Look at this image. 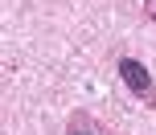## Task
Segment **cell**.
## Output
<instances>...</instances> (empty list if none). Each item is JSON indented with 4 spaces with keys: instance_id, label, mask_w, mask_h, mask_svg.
<instances>
[{
    "instance_id": "obj_1",
    "label": "cell",
    "mask_w": 156,
    "mask_h": 135,
    "mask_svg": "<svg viewBox=\"0 0 156 135\" xmlns=\"http://www.w3.org/2000/svg\"><path fill=\"white\" fill-rule=\"evenodd\" d=\"M119 78H123V86L132 90L136 98H156V86H152V74L144 70L140 62H136V57H123V62H119Z\"/></svg>"
},
{
    "instance_id": "obj_2",
    "label": "cell",
    "mask_w": 156,
    "mask_h": 135,
    "mask_svg": "<svg viewBox=\"0 0 156 135\" xmlns=\"http://www.w3.org/2000/svg\"><path fill=\"white\" fill-rule=\"evenodd\" d=\"M66 135H103V131L94 127L90 119H74V123H70V131H66Z\"/></svg>"
},
{
    "instance_id": "obj_3",
    "label": "cell",
    "mask_w": 156,
    "mask_h": 135,
    "mask_svg": "<svg viewBox=\"0 0 156 135\" xmlns=\"http://www.w3.org/2000/svg\"><path fill=\"white\" fill-rule=\"evenodd\" d=\"M148 8H152V16H156V0H148Z\"/></svg>"
}]
</instances>
